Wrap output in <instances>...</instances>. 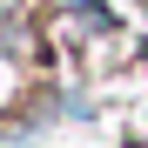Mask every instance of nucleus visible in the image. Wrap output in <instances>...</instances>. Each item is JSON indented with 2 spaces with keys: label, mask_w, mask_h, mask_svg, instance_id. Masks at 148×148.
I'll return each instance as SVG.
<instances>
[{
  "label": "nucleus",
  "mask_w": 148,
  "mask_h": 148,
  "mask_svg": "<svg viewBox=\"0 0 148 148\" xmlns=\"http://www.w3.org/2000/svg\"><path fill=\"white\" fill-rule=\"evenodd\" d=\"M128 148H148V141H128Z\"/></svg>",
  "instance_id": "nucleus-2"
},
{
  "label": "nucleus",
  "mask_w": 148,
  "mask_h": 148,
  "mask_svg": "<svg viewBox=\"0 0 148 148\" xmlns=\"http://www.w3.org/2000/svg\"><path fill=\"white\" fill-rule=\"evenodd\" d=\"M135 61H148V40H141V47H135Z\"/></svg>",
  "instance_id": "nucleus-1"
}]
</instances>
